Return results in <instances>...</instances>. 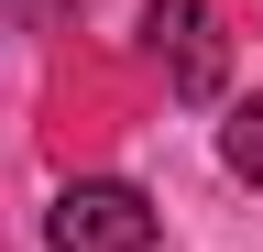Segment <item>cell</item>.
<instances>
[{
    "instance_id": "7a4b0ae2",
    "label": "cell",
    "mask_w": 263,
    "mask_h": 252,
    "mask_svg": "<svg viewBox=\"0 0 263 252\" xmlns=\"http://www.w3.org/2000/svg\"><path fill=\"white\" fill-rule=\"evenodd\" d=\"M143 44H154V66H164L176 99L209 110L219 88H230V33H219L209 0H143Z\"/></svg>"
},
{
    "instance_id": "277c9868",
    "label": "cell",
    "mask_w": 263,
    "mask_h": 252,
    "mask_svg": "<svg viewBox=\"0 0 263 252\" xmlns=\"http://www.w3.org/2000/svg\"><path fill=\"white\" fill-rule=\"evenodd\" d=\"M66 11H77V0H11V22H22V33H44V22H66Z\"/></svg>"
},
{
    "instance_id": "6da1fadb",
    "label": "cell",
    "mask_w": 263,
    "mask_h": 252,
    "mask_svg": "<svg viewBox=\"0 0 263 252\" xmlns=\"http://www.w3.org/2000/svg\"><path fill=\"white\" fill-rule=\"evenodd\" d=\"M44 241H55V252H154L164 219H154L143 186H121V176H77V186H55Z\"/></svg>"
},
{
    "instance_id": "3957f363",
    "label": "cell",
    "mask_w": 263,
    "mask_h": 252,
    "mask_svg": "<svg viewBox=\"0 0 263 252\" xmlns=\"http://www.w3.org/2000/svg\"><path fill=\"white\" fill-rule=\"evenodd\" d=\"M219 165L241 176V186H263V88H252V99L219 121Z\"/></svg>"
}]
</instances>
